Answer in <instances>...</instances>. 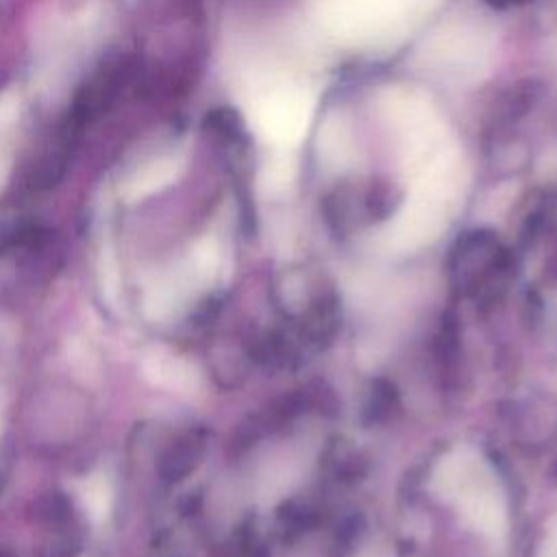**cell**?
I'll list each match as a JSON object with an SVG mask.
<instances>
[{"mask_svg":"<svg viewBox=\"0 0 557 557\" xmlns=\"http://www.w3.org/2000/svg\"><path fill=\"white\" fill-rule=\"evenodd\" d=\"M433 487L476 531L492 537L505 533L507 509L503 492L494 472L476 453L463 448L446 455L433 472Z\"/></svg>","mask_w":557,"mask_h":557,"instance_id":"6da1fadb","label":"cell"},{"mask_svg":"<svg viewBox=\"0 0 557 557\" xmlns=\"http://www.w3.org/2000/svg\"><path fill=\"white\" fill-rule=\"evenodd\" d=\"M485 2L492 4L494 9H511V7H520V4H524L529 0H485Z\"/></svg>","mask_w":557,"mask_h":557,"instance_id":"7a4b0ae2","label":"cell"}]
</instances>
